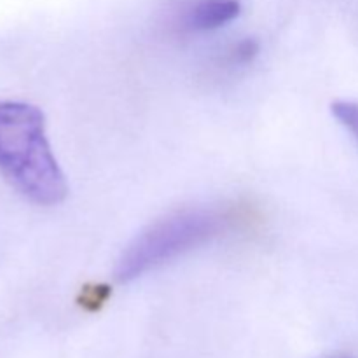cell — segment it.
Masks as SVG:
<instances>
[{"instance_id":"1","label":"cell","mask_w":358,"mask_h":358,"mask_svg":"<svg viewBox=\"0 0 358 358\" xmlns=\"http://www.w3.org/2000/svg\"><path fill=\"white\" fill-rule=\"evenodd\" d=\"M0 173L35 205H59L69 194L45 135L44 114L34 105L0 101Z\"/></svg>"},{"instance_id":"2","label":"cell","mask_w":358,"mask_h":358,"mask_svg":"<svg viewBox=\"0 0 358 358\" xmlns=\"http://www.w3.org/2000/svg\"><path fill=\"white\" fill-rule=\"evenodd\" d=\"M234 217L222 210H184L150 224L121 255L115 269L126 283L205 245L233 224Z\"/></svg>"},{"instance_id":"3","label":"cell","mask_w":358,"mask_h":358,"mask_svg":"<svg viewBox=\"0 0 358 358\" xmlns=\"http://www.w3.org/2000/svg\"><path fill=\"white\" fill-rule=\"evenodd\" d=\"M240 13L238 0H199L184 14V27L191 31H212L236 20Z\"/></svg>"},{"instance_id":"4","label":"cell","mask_w":358,"mask_h":358,"mask_svg":"<svg viewBox=\"0 0 358 358\" xmlns=\"http://www.w3.org/2000/svg\"><path fill=\"white\" fill-rule=\"evenodd\" d=\"M332 114L358 140V103H353V101H336L332 105Z\"/></svg>"}]
</instances>
